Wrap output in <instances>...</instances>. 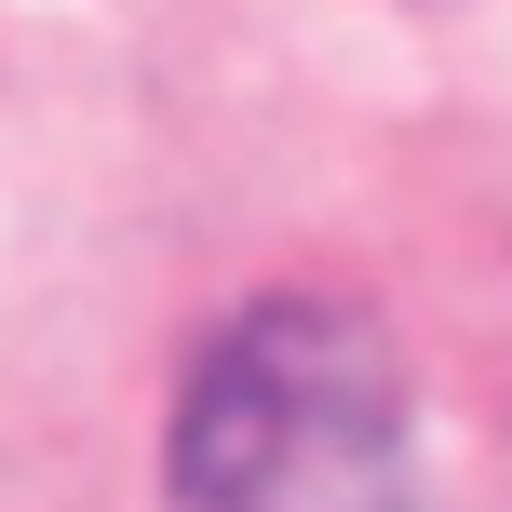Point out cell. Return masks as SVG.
Listing matches in <instances>:
<instances>
[{"label":"cell","mask_w":512,"mask_h":512,"mask_svg":"<svg viewBox=\"0 0 512 512\" xmlns=\"http://www.w3.org/2000/svg\"><path fill=\"white\" fill-rule=\"evenodd\" d=\"M176 512H418L405 351L337 297H270L176 391Z\"/></svg>","instance_id":"6da1fadb"}]
</instances>
